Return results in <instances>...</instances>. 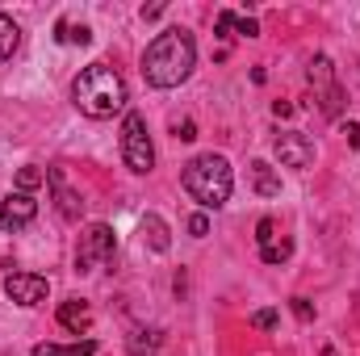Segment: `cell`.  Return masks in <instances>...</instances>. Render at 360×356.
Wrapping results in <instances>:
<instances>
[{"label": "cell", "mask_w": 360, "mask_h": 356, "mask_svg": "<svg viewBox=\"0 0 360 356\" xmlns=\"http://www.w3.org/2000/svg\"><path fill=\"white\" fill-rule=\"evenodd\" d=\"M193 63H197V42L188 30H164L155 34V42L147 46L143 55V76L151 89H176L193 76Z\"/></svg>", "instance_id": "cell-1"}, {"label": "cell", "mask_w": 360, "mask_h": 356, "mask_svg": "<svg viewBox=\"0 0 360 356\" xmlns=\"http://www.w3.org/2000/svg\"><path fill=\"white\" fill-rule=\"evenodd\" d=\"M72 101H76V109L84 117L105 122V117H113V113L126 109V84H122V76L109 63H89L72 80Z\"/></svg>", "instance_id": "cell-2"}, {"label": "cell", "mask_w": 360, "mask_h": 356, "mask_svg": "<svg viewBox=\"0 0 360 356\" xmlns=\"http://www.w3.org/2000/svg\"><path fill=\"white\" fill-rule=\"evenodd\" d=\"M180 184H184V193H188L201 210H218V205H226V197H231V189H235V172H231L226 155H214V151H210V155H197V160L184 164Z\"/></svg>", "instance_id": "cell-3"}, {"label": "cell", "mask_w": 360, "mask_h": 356, "mask_svg": "<svg viewBox=\"0 0 360 356\" xmlns=\"http://www.w3.org/2000/svg\"><path fill=\"white\" fill-rule=\"evenodd\" d=\"M122 160L134 177H147L155 168V147H151L143 113H126V122H122Z\"/></svg>", "instance_id": "cell-4"}, {"label": "cell", "mask_w": 360, "mask_h": 356, "mask_svg": "<svg viewBox=\"0 0 360 356\" xmlns=\"http://www.w3.org/2000/svg\"><path fill=\"white\" fill-rule=\"evenodd\" d=\"M113 252H117L113 231H109L105 222H92L89 231L80 235V248H76V272H96V268H105L113 260Z\"/></svg>", "instance_id": "cell-5"}, {"label": "cell", "mask_w": 360, "mask_h": 356, "mask_svg": "<svg viewBox=\"0 0 360 356\" xmlns=\"http://www.w3.org/2000/svg\"><path fill=\"white\" fill-rule=\"evenodd\" d=\"M272 151H276L281 168H310V164H314V143H310L302 130H285V134H276Z\"/></svg>", "instance_id": "cell-6"}, {"label": "cell", "mask_w": 360, "mask_h": 356, "mask_svg": "<svg viewBox=\"0 0 360 356\" xmlns=\"http://www.w3.org/2000/svg\"><path fill=\"white\" fill-rule=\"evenodd\" d=\"M4 293L17 306H42L46 293H51V285H46V276H34V272H8L4 276Z\"/></svg>", "instance_id": "cell-7"}, {"label": "cell", "mask_w": 360, "mask_h": 356, "mask_svg": "<svg viewBox=\"0 0 360 356\" xmlns=\"http://www.w3.org/2000/svg\"><path fill=\"white\" fill-rule=\"evenodd\" d=\"M38 218V201L34 193H8L0 201V231H25Z\"/></svg>", "instance_id": "cell-8"}, {"label": "cell", "mask_w": 360, "mask_h": 356, "mask_svg": "<svg viewBox=\"0 0 360 356\" xmlns=\"http://www.w3.org/2000/svg\"><path fill=\"white\" fill-rule=\"evenodd\" d=\"M46 180H51V189H55V197H59V214H63L68 222H76V218L84 214V201H80V197L63 184V172H59V168H51V172H46Z\"/></svg>", "instance_id": "cell-9"}, {"label": "cell", "mask_w": 360, "mask_h": 356, "mask_svg": "<svg viewBox=\"0 0 360 356\" xmlns=\"http://www.w3.org/2000/svg\"><path fill=\"white\" fill-rule=\"evenodd\" d=\"M59 327H68L72 336H84V331L92 327L89 302H76V298H72V302H63V306H59Z\"/></svg>", "instance_id": "cell-10"}, {"label": "cell", "mask_w": 360, "mask_h": 356, "mask_svg": "<svg viewBox=\"0 0 360 356\" xmlns=\"http://www.w3.org/2000/svg\"><path fill=\"white\" fill-rule=\"evenodd\" d=\"M252 189L260 197H281V177H276V168H272L269 160H256L252 164Z\"/></svg>", "instance_id": "cell-11"}, {"label": "cell", "mask_w": 360, "mask_h": 356, "mask_svg": "<svg viewBox=\"0 0 360 356\" xmlns=\"http://www.w3.org/2000/svg\"><path fill=\"white\" fill-rule=\"evenodd\" d=\"M139 231H143V239H147L155 252H168V248H172V239H168V227H164V218H160V214H147Z\"/></svg>", "instance_id": "cell-12"}, {"label": "cell", "mask_w": 360, "mask_h": 356, "mask_svg": "<svg viewBox=\"0 0 360 356\" xmlns=\"http://www.w3.org/2000/svg\"><path fill=\"white\" fill-rule=\"evenodd\" d=\"M17 46H21V30H17V21H13V17H4V13H0V63H4V59H13V55H17Z\"/></svg>", "instance_id": "cell-13"}, {"label": "cell", "mask_w": 360, "mask_h": 356, "mask_svg": "<svg viewBox=\"0 0 360 356\" xmlns=\"http://www.w3.org/2000/svg\"><path fill=\"white\" fill-rule=\"evenodd\" d=\"M30 356H96V340H84V344H38Z\"/></svg>", "instance_id": "cell-14"}, {"label": "cell", "mask_w": 360, "mask_h": 356, "mask_svg": "<svg viewBox=\"0 0 360 356\" xmlns=\"http://www.w3.org/2000/svg\"><path fill=\"white\" fill-rule=\"evenodd\" d=\"M55 30H59V34H55L59 42H72V46H89V42H92V30H89V25H72V21H59Z\"/></svg>", "instance_id": "cell-15"}, {"label": "cell", "mask_w": 360, "mask_h": 356, "mask_svg": "<svg viewBox=\"0 0 360 356\" xmlns=\"http://www.w3.org/2000/svg\"><path fill=\"white\" fill-rule=\"evenodd\" d=\"M289 252H293L289 239H272L269 248H260V260H264V265H281V260H289Z\"/></svg>", "instance_id": "cell-16"}, {"label": "cell", "mask_w": 360, "mask_h": 356, "mask_svg": "<svg viewBox=\"0 0 360 356\" xmlns=\"http://www.w3.org/2000/svg\"><path fill=\"white\" fill-rule=\"evenodd\" d=\"M42 180H46V177H42V172H38L34 164H25V168L17 172V193H34V189H38Z\"/></svg>", "instance_id": "cell-17"}, {"label": "cell", "mask_w": 360, "mask_h": 356, "mask_svg": "<svg viewBox=\"0 0 360 356\" xmlns=\"http://www.w3.org/2000/svg\"><path fill=\"white\" fill-rule=\"evenodd\" d=\"M272 239H276V222H272V218H260V222H256V243L269 248Z\"/></svg>", "instance_id": "cell-18"}, {"label": "cell", "mask_w": 360, "mask_h": 356, "mask_svg": "<svg viewBox=\"0 0 360 356\" xmlns=\"http://www.w3.org/2000/svg\"><path fill=\"white\" fill-rule=\"evenodd\" d=\"M252 323H256V327H264V331H272V327H276V310H256V314H252Z\"/></svg>", "instance_id": "cell-19"}, {"label": "cell", "mask_w": 360, "mask_h": 356, "mask_svg": "<svg viewBox=\"0 0 360 356\" xmlns=\"http://www.w3.org/2000/svg\"><path fill=\"white\" fill-rule=\"evenodd\" d=\"M235 30H239V34H248V38H256V34H260L256 17H235Z\"/></svg>", "instance_id": "cell-20"}, {"label": "cell", "mask_w": 360, "mask_h": 356, "mask_svg": "<svg viewBox=\"0 0 360 356\" xmlns=\"http://www.w3.org/2000/svg\"><path fill=\"white\" fill-rule=\"evenodd\" d=\"M293 314H297L302 323H310V319H314V306H310L306 298H293Z\"/></svg>", "instance_id": "cell-21"}, {"label": "cell", "mask_w": 360, "mask_h": 356, "mask_svg": "<svg viewBox=\"0 0 360 356\" xmlns=\"http://www.w3.org/2000/svg\"><path fill=\"white\" fill-rule=\"evenodd\" d=\"M188 231H193V235L201 239V235L210 231V218H205V214H193V218H188Z\"/></svg>", "instance_id": "cell-22"}, {"label": "cell", "mask_w": 360, "mask_h": 356, "mask_svg": "<svg viewBox=\"0 0 360 356\" xmlns=\"http://www.w3.org/2000/svg\"><path fill=\"white\" fill-rule=\"evenodd\" d=\"M235 30V13H218V34H231Z\"/></svg>", "instance_id": "cell-23"}, {"label": "cell", "mask_w": 360, "mask_h": 356, "mask_svg": "<svg viewBox=\"0 0 360 356\" xmlns=\"http://www.w3.org/2000/svg\"><path fill=\"white\" fill-rule=\"evenodd\" d=\"M344 134H348V143H352V147H360V122H348V126H344Z\"/></svg>", "instance_id": "cell-24"}, {"label": "cell", "mask_w": 360, "mask_h": 356, "mask_svg": "<svg viewBox=\"0 0 360 356\" xmlns=\"http://www.w3.org/2000/svg\"><path fill=\"white\" fill-rule=\"evenodd\" d=\"M272 113H276V117H289V113H293V105H285V101H276V105H272Z\"/></svg>", "instance_id": "cell-25"}, {"label": "cell", "mask_w": 360, "mask_h": 356, "mask_svg": "<svg viewBox=\"0 0 360 356\" xmlns=\"http://www.w3.org/2000/svg\"><path fill=\"white\" fill-rule=\"evenodd\" d=\"M327 356H331V352H327Z\"/></svg>", "instance_id": "cell-26"}]
</instances>
